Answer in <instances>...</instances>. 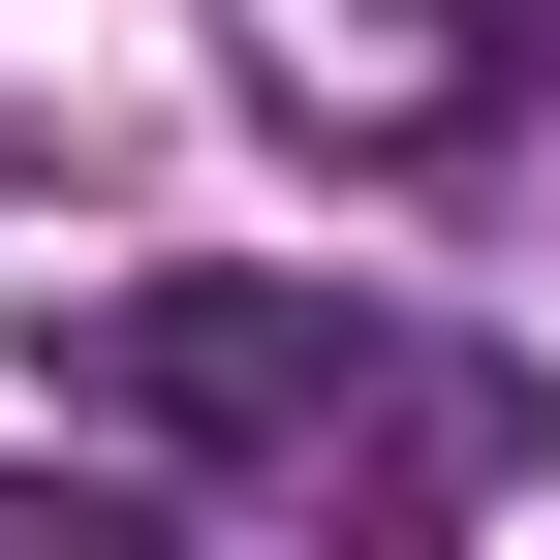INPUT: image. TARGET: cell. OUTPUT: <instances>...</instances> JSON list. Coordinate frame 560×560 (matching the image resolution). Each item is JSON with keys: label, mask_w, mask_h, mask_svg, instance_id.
I'll use <instances>...</instances> for the list:
<instances>
[{"label": "cell", "mask_w": 560, "mask_h": 560, "mask_svg": "<svg viewBox=\"0 0 560 560\" xmlns=\"http://www.w3.org/2000/svg\"><path fill=\"white\" fill-rule=\"evenodd\" d=\"M62 560H187V529H62Z\"/></svg>", "instance_id": "7a4b0ae2"}, {"label": "cell", "mask_w": 560, "mask_h": 560, "mask_svg": "<svg viewBox=\"0 0 560 560\" xmlns=\"http://www.w3.org/2000/svg\"><path fill=\"white\" fill-rule=\"evenodd\" d=\"M62 374H94V436H249L280 499L374 529V560H436L467 499L560 467V405L499 374V342H405V312H342V280H125Z\"/></svg>", "instance_id": "6da1fadb"}]
</instances>
